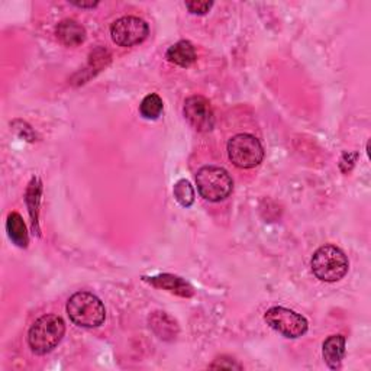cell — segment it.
Segmentation results:
<instances>
[{
  "label": "cell",
  "instance_id": "6da1fadb",
  "mask_svg": "<svg viewBox=\"0 0 371 371\" xmlns=\"http://www.w3.org/2000/svg\"><path fill=\"white\" fill-rule=\"evenodd\" d=\"M70 320L81 328H98L106 319V309L102 300L88 292H77L67 302Z\"/></svg>",
  "mask_w": 371,
  "mask_h": 371
},
{
  "label": "cell",
  "instance_id": "7a4b0ae2",
  "mask_svg": "<svg viewBox=\"0 0 371 371\" xmlns=\"http://www.w3.org/2000/svg\"><path fill=\"white\" fill-rule=\"evenodd\" d=\"M66 334V323L57 315L41 316L31 327L28 334V344L31 350L44 355L53 351L63 340Z\"/></svg>",
  "mask_w": 371,
  "mask_h": 371
},
{
  "label": "cell",
  "instance_id": "3957f363",
  "mask_svg": "<svg viewBox=\"0 0 371 371\" xmlns=\"http://www.w3.org/2000/svg\"><path fill=\"white\" fill-rule=\"evenodd\" d=\"M312 271L320 282L334 283L345 277L350 263L342 250L335 245H323L312 257Z\"/></svg>",
  "mask_w": 371,
  "mask_h": 371
},
{
  "label": "cell",
  "instance_id": "277c9868",
  "mask_svg": "<svg viewBox=\"0 0 371 371\" xmlns=\"http://www.w3.org/2000/svg\"><path fill=\"white\" fill-rule=\"evenodd\" d=\"M198 190L202 198L209 202H220L226 199L234 189L229 173L216 166H205L196 174Z\"/></svg>",
  "mask_w": 371,
  "mask_h": 371
},
{
  "label": "cell",
  "instance_id": "5b68a950",
  "mask_svg": "<svg viewBox=\"0 0 371 371\" xmlns=\"http://www.w3.org/2000/svg\"><path fill=\"white\" fill-rule=\"evenodd\" d=\"M229 160L240 168H254L264 158V148L254 135L238 133L228 143Z\"/></svg>",
  "mask_w": 371,
  "mask_h": 371
},
{
  "label": "cell",
  "instance_id": "8992f818",
  "mask_svg": "<svg viewBox=\"0 0 371 371\" xmlns=\"http://www.w3.org/2000/svg\"><path fill=\"white\" fill-rule=\"evenodd\" d=\"M264 319L267 322V325L277 331L278 334H282L286 338H299L303 334H306L308 331V320L296 313L295 310L282 308V306H275L271 308L265 312Z\"/></svg>",
  "mask_w": 371,
  "mask_h": 371
},
{
  "label": "cell",
  "instance_id": "52a82bcc",
  "mask_svg": "<svg viewBox=\"0 0 371 371\" xmlns=\"http://www.w3.org/2000/svg\"><path fill=\"white\" fill-rule=\"evenodd\" d=\"M148 24L136 16L121 18L111 26L112 39L119 46H133L141 44L148 36Z\"/></svg>",
  "mask_w": 371,
  "mask_h": 371
},
{
  "label": "cell",
  "instance_id": "ba28073f",
  "mask_svg": "<svg viewBox=\"0 0 371 371\" xmlns=\"http://www.w3.org/2000/svg\"><path fill=\"white\" fill-rule=\"evenodd\" d=\"M184 118L199 132H208L215 125V116L208 99L192 96L184 102Z\"/></svg>",
  "mask_w": 371,
  "mask_h": 371
},
{
  "label": "cell",
  "instance_id": "9c48e42d",
  "mask_svg": "<svg viewBox=\"0 0 371 371\" xmlns=\"http://www.w3.org/2000/svg\"><path fill=\"white\" fill-rule=\"evenodd\" d=\"M146 280L150 285H153L154 288L168 290L181 298H192L195 293L193 288L188 282L183 280L181 277H177L173 274H160V275H156L151 278H146Z\"/></svg>",
  "mask_w": 371,
  "mask_h": 371
},
{
  "label": "cell",
  "instance_id": "30bf717a",
  "mask_svg": "<svg viewBox=\"0 0 371 371\" xmlns=\"http://www.w3.org/2000/svg\"><path fill=\"white\" fill-rule=\"evenodd\" d=\"M56 34L66 46H78L86 39V29L73 19L61 21L56 28Z\"/></svg>",
  "mask_w": 371,
  "mask_h": 371
},
{
  "label": "cell",
  "instance_id": "8fae6325",
  "mask_svg": "<svg viewBox=\"0 0 371 371\" xmlns=\"http://www.w3.org/2000/svg\"><path fill=\"white\" fill-rule=\"evenodd\" d=\"M322 348L323 360L328 364V367L332 370L340 368L345 355V337L332 335L323 342Z\"/></svg>",
  "mask_w": 371,
  "mask_h": 371
},
{
  "label": "cell",
  "instance_id": "7c38bea8",
  "mask_svg": "<svg viewBox=\"0 0 371 371\" xmlns=\"http://www.w3.org/2000/svg\"><path fill=\"white\" fill-rule=\"evenodd\" d=\"M167 60L180 67H189L196 61V50L192 42L189 41H178L171 45L167 54Z\"/></svg>",
  "mask_w": 371,
  "mask_h": 371
},
{
  "label": "cell",
  "instance_id": "4fadbf2b",
  "mask_svg": "<svg viewBox=\"0 0 371 371\" xmlns=\"http://www.w3.org/2000/svg\"><path fill=\"white\" fill-rule=\"evenodd\" d=\"M150 327L153 328V331L158 335V338L161 340H173L176 338L178 328L177 323L174 319H171L167 313L164 312H156L151 317H150Z\"/></svg>",
  "mask_w": 371,
  "mask_h": 371
},
{
  "label": "cell",
  "instance_id": "5bb4252c",
  "mask_svg": "<svg viewBox=\"0 0 371 371\" xmlns=\"http://www.w3.org/2000/svg\"><path fill=\"white\" fill-rule=\"evenodd\" d=\"M41 190H42V186L39 178H32L29 186H28V190H26V206L32 219V229H34V234L39 235V228H38V212H39V202H41Z\"/></svg>",
  "mask_w": 371,
  "mask_h": 371
},
{
  "label": "cell",
  "instance_id": "9a60e30c",
  "mask_svg": "<svg viewBox=\"0 0 371 371\" xmlns=\"http://www.w3.org/2000/svg\"><path fill=\"white\" fill-rule=\"evenodd\" d=\"M8 234L9 238L21 248H26L28 247V232H26V226L24 223V219L19 213L14 212L8 216Z\"/></svg>",
  "mask_w": 371,
  "mask_h": 371
},
{
  "label": "cell",
  "instance_id": "2e32d148",
  "mask_svg": "<svg viewBox=\"0 0 371 371\" xmlns=\"http://www.w3.org/2000/svg\"><path fill=\"white\" fill-rule=\"evenodd\" d=\"M174 198L176 200L183 206V208H189L193 205L195 202V190H193V186L190 184L189 180H178L174 184Z\"/></svg>",
  "mask_w": 371,
  "mask_h": 371
},
{
  "label": "cell",
  "instance_id": "e0dca14e",
  "mask_svg": "<svg viewBox=\"0 0 371 371\" xmlns=\"http://www.w3.org/2000/svg\"><path fill=\"white\" fill-rule=\"evenodd\" d=\"M163 99L158 95H156V93H151V95L144 98L141 106H139V112H141V115L146 119L154 121L158 119V116L163 113Z\"/></svg>",
  "mask_w": 371,
  "mask_h": 371
},
{
  "label": "cell",
  "instance_id": "ac0fdd59",
  "mask_svg": "<svg viewBox=\"0 0 371 371\" xmlns=\"http://www.w3.org/2000/svg\"><path fill=\"white\" fill-rule=\"evenodd\" d=\"M212 6V2H196V0L195 2H186V8L193 15H206Z\"/></svg>",
  "mask_w": 371,
  "mask_h": 371
},
{
  "label": "cell",
  "instance_id": "d6986e66",
  "mask_svg": "<svg viewBox=\"0 0 371 371\" xmlns=\"http://www.w3.org/2000/svg\"><path fill=\"white\" fill-rule=\"evenodd\" d=\"M210 368H228V370H234V368H237V370H241L243 367H241L238 362H235L234 360L222 357V358L215 360V362L210 365Z\"/></svg>",
  "mask_w": 371,
  "mask_h": 371
},
{
  "label": "cell",
  "instance_id": "ffe728a7",
  "mask_svg": "<svg viewBox=\"0 0 371 371\" xmlns=\"http://www.w3.org/2000/svg\"><path fill=\"white\" fill-rule=\"evenodd\" d=\"M71 4L77 8H95L99 5L98 2H71Z\"/></svg>",
  "mask_w": 371,
  "mask_h": 371
}]
</instances>
